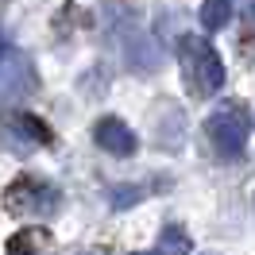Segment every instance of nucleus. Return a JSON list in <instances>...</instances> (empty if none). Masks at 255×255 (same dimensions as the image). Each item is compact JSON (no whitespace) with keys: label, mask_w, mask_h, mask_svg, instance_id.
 Returning <instances> with one entry per match:
<instances>
[{"label":"nucleus","mask_w":255,"mask_h":255,"mask_svg":"<svg viewBox=\"0 0 255 255\" xmlns=\"http://www.w3.org/2000/svg\"><path fill=\"white\" fill-rule=\"evenodd\" d=\"M205 131L221 159H240L248 139H252V112L240 101H224L221 109H213V116L205 120Z\"/></svg>","instance_id":"1"},{"label":"nucleus","mask_w":255,"mask_h":255,"mask_svg":"<svg viewBox=\"0 0 255 255\" xmlns=\"http://www.w3.org/2000/svg\"><path fill=\"white\" fill-rule=\"evenodd\" d=\"M182 70H186V81L197 97H213L224 89V62L217 54V47L201 35L182 39Z\"/></svg>","instance_id":"2"},{"label":"nucleus","mask_w":255,"mask_h":255,"mask_svg":"<svg viewBox=\"0 0 255 255\" xmlns=\"http://www.w3.org/2000/svg\"><path fill=\"white\" fill-rule=\"evenodd\" d=\"M0 85H4V101L12 105L19 97H31L39 89V74L27 50H19L16 43H4L0 50Z\"/></svg>","instance_id":"3"},{"label":"nucleus","mask_w":255,"mask_h":255,"mask_svg":"<svg viewBox=\"0 0 255 255\" xmlns=\"http://www.w3.org/2000/svg\"><path fill=\"white\" fill-rule=\"evenodd\" d=\"M58 205H62V193L54 190L50 182L19 178V182L8 186V209H16V213H27V217H50Z\"/></svg>","instance_id":"4"},{"label":"nucleus","mask_w":255,"mask_h":255,"mask_svg":"<svg viewBox=\"0 0 255 255\" xmlns=\"http://www.w3.org/2000/svg\"><path fill=\"white\" fill-rule=\"evenodd\" d=\"M93 143L101 147V151L116 155V159H131L135 147H139V139H135V131H131L120 116H101L93 124Z\"/></svg>","instance_id":"5"},{"label":"nucleus","mask_w":255,"mask_h":255,"mask_svg":"<svg viewBox=\"0 0 255 255\" xmlns=\"http://www.w3.org/2000/svg\"><path fill=\"white\" fill-rule=\"evenodd\" d=\"M124 50H128V62L135 70H159V62H162V47L151 39V31H135L124 43Z\"/></svg>","instance_id":"6"},{"label":"nucleus","mask_w":255,"mask_h":255,"mask_svg":"<svg viewBox=\"0 0 255 255\" xmlns=\"http://www.w3.org/2000/svg\"><path fill=\"white\" fill-rule=\"evenodd\" d=\"M8 131L16 135V139H23L27 147H47L50 143V128L39 120V116H31V112H16L12 120H8Z\"/></svg>","instance_id":"7"},{"label":"nucleus","mask_w":255,"mask_h":255,"mask_svg":"<svg viewBox=\"0 0 255 255\" xmlns=\"http://www.w3.org/2000/svg\"><path fill=\"white\" fill-rule=\"evenodd\" d=\"M232 8H236V0H205L201 4V27L205 31H221V27H228V19H232Z\"/></svg>","instance_id":"8"},{"label":"nucleus","mask_w":255,"mask_h":255,"mask_svg":"<svg viewBox=\"0 0 255 255\" xmlns=\"http://www.w3.org/2000/svg\"><path fill=\"white\" fill-rule=\"evenodd\" d=\"M193 240L186 228H178V224H166L159 232V255H190Z\"/></svg>","instance_id":"9"},{"label":"nucleus","mask_w":255,"mask_h":255,"mask_svg":"<svg viewBox=\"0 0 255 255\" xmlns=\"http://www.w3.org/2000/svg\"><path fill=\"white\" fill-rule=\"evenodd\" d=\"M143 193H147L143 186H120V190H109V205L112 209H128V205H135Z\"/></svg>","instance_id":"10"},{"label":"nucleus","mask_w":255,"mask_h":255,"mask_svg":"<svg viewBox=\"0 0 255 255\" xmlns=\"http://www.w3.org/2000/svg\"><path fill=\"white\" fill-rule=\"evenodd\" d=\"M39 232H19V236L8 240V255H35V244H39Z\"/></svg>","instance_id":"11"},{"label":"nucleus","mask_w":255,"mask_h":255,"mask_svg":"<svg viewBox=\"0 0 255 255\" xmlns=\"http://www.w3.org/2000/svg\"><path fill=\"white\" fill-rule=\"evenodd\" d=\"M248 12H252V19H255V0H248Z\"/></svg>","instance_id":"12"},{"label":"nucleus","mask_w":255,"mask_h":255,"mask_svg":"<svg viewBox=\"0 0 255 255\" xmlns=\"http://www.w3.org/2000/svg\"><path fill=\"white\" fill-rule=\"evenodd\" d=\"M135 255H147V252H135ZM155 255H159V252H155Z\"/></svg>","instance_id":"13"}]
</instances>
